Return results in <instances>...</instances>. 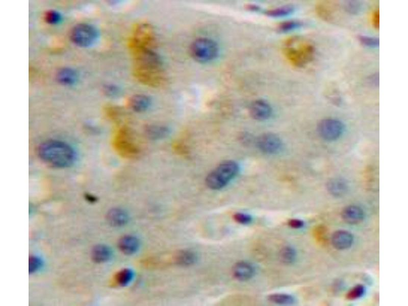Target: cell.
I'll return each mask as SVG.
<instances>
[{
	"label": "cell",
	"mask_w": 408,
	"mask_h": 306,
	"mask_svg": "<svg viewBox=\"0 0 408 306\" xmlns=\"http://www.w3.org/2000/svg\"><path fill=\"white\" fill-rule=\"evenodd\" d=\"M134 57L133 74L141 83L150 87H159L166 81V75L160 56L150 49L131 51Z\"/></svg>",
	"instance_id": "obj_1"
},
{
	"label": "cell",
	"mask_w": 408,
	"mask_h": 306,
	"mask_svg": "<svg viewBox=\"0 0 408 306\" xmlns=\"http://www.w3.org/2000/svg\"><path fill=\"white\" fill-rule=\"evenodd\" d=\"M37 155L45 164L57 168H66L76 162L75 150L68 143L52 139L41 143L37 148Z\"/></svg>",
	"instance_id": "obj_2"
},
{
	"label": "cell",
	"mask_w": 408,
	"mask_h": 306,
	"mask_svg": "<svg viewBox=\"0 0 408 306\" xmlns=\"http://www.w3.org/2000/svg\"><path fill=\"white\" fill-rule=\"evenodd\" d=\"M284 54L288 61L296 67H303L310 62L315 55V48L310 42L293 38L285 43Z\"/></svg>",
	"instance_id": "obj_3"
},
{
	"label": "cell",
	"mask_w": 408,
	"mask_h": 306,
	"mask_svg": "<svg viewBox=\"0 0 408 306\" xmlns=\"http://www.w3.org/2000/svg\"><path fill=\"white\" fill-rule=\"evenodd\" d=\"M239 171L238 164L232 160L220 163L207 176L206 184L212 190H219L225 187Z\"/></svg>",
	"instance_id": "obj_4"
},
{
	"label": "cell",
	"mask_w": 408,
	"mask_h": 306,
	"mask_svg": "<svg viewBox=\"0 0 408 306\" xmlns=\"http://www.w3.org/2000/svg\"><path fill=\"white\" fill-rule=\"evenodd\" d=\"M192 57L200 63H209L217 59L219 55V47L214 40L200 37L193 41L190 46Z\"/></svg>",
	"instance_id": "obj_5"
},
{
	"label": "cell",
	"mask_w": 408,
	"mask_h": 306,
	"mask_svg": "<svg viewBox=\"0 0 408 306\" xmlns=\"http://www.w3.org/2000/svg\"><path fill=\"white\" fill-rule=\"evenodd\" d=\"M99 37L98 30L89 23H79L74 26L70 32L72 42L81 47H88L93 45Z\"/></svg>",
	"instance_id": "obj_6"
},
{
	"label": "cell",
	"mask_w": 408,
	"mask_h": 306,
	"mask_svg": "<svg viewBox=\"0 0 408 306\" xmlns=\"http://www.w3.org/2000/svg\"><path fill=\"white\" fill-rule=\"evenodd\" d=\"M129 43L131 51L140 49H153L156 43L154 29L146 23L137 26Z\"/></svg>",
	"instance_id": "obj_7"
},
{
	"label": "cell",
	"mask_w": 408,
	"mask_h": 306,
	"mask_svg": "<svg viewBox=\"0 0 408 306\" xmlns=\"http://www.w3.org/2000/svg\"><path fill=\"white\" fill-rule=\"evenodd\" d=\"M344 124L340 120L334 118H326L319 122L317 126L319 135L327 141L339 139L344 132Z\"/></svg>",
	"instance_id": "obj_8"
},
{
	"label": "cell",
	"mask_w": 408,
	"mask_h": 306,
	"mask_svg": "<svg viewBox=\"0 0 408 306\" xmlns=\"http://www.w3.org/2000/svg\"><path fill=\"white\" fill-rule=\"evenodd\" d=\"M258 148L263 152L275 154L283 148V143L280 138L273 133H265L256 140Z\"/></svg>",
	"instance_id": "obj_9"
},
{
	"label": "cell",
	"mask_w": 408,
	"mask_h": 306,
	"mask_svg": "<svg viewBox=\"0 0 408 306\" xmlns=\"http://www.w3.org/2000/svg\"><path fill=\"white\" fill-rule=\"evenodd\" d=\"M249 112L253 119L262 121L268 119L271 116L272 109L267 101L257 99L250 104Z\"/></svg>",
	"instance_id": "obj_10"
},
{
	"label": "cell",
	"mask_w": 408,
	"mask_h": 306,
	"mask_svg": "<svg viewBox=\"0 0 408 306\" xmlns=\"http://www.w3.org/2000/svg\"><path fill=\"white\" fill-rule=\"evenodd\" d=\"M255 273L254 266L246 261L238 262L235 264L232 268L233 276L240 281H246L252 278Z\"/></svg>",
	"instance_id": "obj_11"
},
{
	"label": "cell",
	"mask_w": 408,
	"mask_h": 306,
	"mask_svg": "<svg viewBox=\"0 0 408 306\" xmlns=\"http://www.w3.org/2000/svg\"><path fill=\"white\" fill-rule=\"evenodd\" d=\"M121 133L119 140L120 151L127 157H135L139 153V150L131 138L130 132L126 130L122 131Z\"/></svg>",
	"instance_id": "obj_12"
},
{
	"label": "cell",
	"mask_w": 408,
	"mask_h": 306,
	"mask_svg": "<svg viewBox=\"0 0 408 306\" xmlns=\"http://www.w3.org/2000/svg\"><path fill=\"white\" fill-rule=\"evenodd\" d=\"M353 242V235L345 230H338L333 234L331 237L333 247L338 250H345L350 248Z\"/></svg>",
	"instance_id": "obj_13"
},
{
	"label": "cell",
	"mask_w": 408,
	"mask_h": 306,
	"mask_svg": "<svg viewBox=\"0 0 408 306\" xmlns=\"http://www.w3.org/2000/svg\"><path fill=\"white\" fill-rule=\"evenodd\" d=\"M140 242L139 239L131 235L122 236L118 240V247L119 250L126 255H132L139 250Z\"/></svg>",
	"instance_id": "obj_14"
},
{
	"label": "cell",
	"mask_w": 408,
	"mask_h": 306,
	"mask_svg": "<svg viewBox=\"0 0 408 306\" xmlns=\"http://www.w3.org/2000/svg\"><path fill=\"white\" fill-rule=\"evenodd\" d=\"M341 216L346 223L355 224L363 221L365 214L362 209L360 207L350 205L345 207L343 210Z\"/></svg>",
	"instance_id": "obj_15"
},
{
	"label": "cell",
	"mask_w": 408,
	"mask_h": 306,
	"mask_svg": "<svg viewBox=\"0 0 408 306\" xmlns=\"http://www.w3.org/2000/svg\"><path fill=\"white\" fill-rule=\"evenodd\" d=\"M106 218L108 223L112 226L121 227L128 223L129 216L128 212L120 208H114L110 210L107 215Z\"/></svg>",
	"instance_id": "obj_16"
},
{
	"label": "cell",
	"mask_w": 408,
	"mask_h": 306,
	"mask_svg": "<svg viewBox=\"0 0 408 306\" xmlns=\"http://www.w3.org/2000/svg\"><path fill=\"white\" fill-rule=\"evenodd\" d=\"M145 136L152 140H158L167 137L171 132L170 129L164 125L148 124L145 126Z\"/></svg>",
	"instance_id": "obj_17"
},
{
	"label": "cell",
	"mask_w": 408,
	"mask_h": 306,
	"mask_svg": "<svg viewBox=\"0 0 408 306\" xmlns=\"http://www.w3.org/2000/svg\"><path fill=\"white\" fill-rule=\"evenodd\" d=\"M151 105V99L145 94H136L131 96L128 100L129 107L136 112L146 111Z\"/></svg>",
	"instance_id": "obj_18"
},
{
	"label": "cell",
	"mask_w": 408,
	"mask_h": 306,
	"mask_svg": "<svg viewBox=\"0 0 408 306\" xmlns=\"http://www.w3.org/2000/svg\"><path fill=\"white\" fill-rule=\"evenodd\" d=\"M113 256L111 248L105 244L94 246L91 251V257L93 262L103 263L109 261Z\"/></svg>",
	"instance_id": "obj_19"
},
{
	"label": "cell",
	"mask_w": 408,
	"mask_h": 306,
	"mask_svg": "<svg viewBox=\"0 0 408 306\" xmlns=\"http://www.w3.org/2000/svg\"><path fill=\"white\" fill-rule=\"evenodd\" d=\"M328 192L335 197H341L348 190V185L346 180L341 178L330 180L326 185Z\"/></svg>",
	"instance_id": "obj_20"
},
{
	"label": "cell",
	"mask_w": 408,
	"mask_h": 306,
	"mask_svg": "<svg viewBox=\"0 0 408 306\" xmlns=\"http://www.w3.org/2000/svg\"><path fill=\"white\" fill-rule=\"evenodd\" d=\"M197 254L193 251L184 249L177 251L174 256L175 263L181 266H190L197 260Z\"/></svg>",
	"instance_id": "obj_21"
},
{
	"label": "cell",
	"mask_w": 408,
	"mask_h": 306,
	"mask_svg": "<svg viewBox=\"0 0 408 306\" xmlns=\"http://www.w3.org/2000/svg\"><path fill=\"white\" fill-rule=\"evenodd\" d=\"M56 77L59 83L66 86L73 85L76 83L78 79L76 71L69 67L60 69L58 71Z\"/></svg>",
	"instance_id": "obj_22"
},
{
	"label": "cell",
	"mask_w": 408,
	"mask_h": 306,
	"mask_svg": "<svg viewBox=\"0 0 408 306\" xmlns=\"http://www.w3.org/2000/svg\"><path fill=\"white\" fill-rule=\"evenodd\" d=\"M268 300L278 305H292L296 302L294 296L286 293H274L268 296Z\"/></svg>",
	"instance_id": "obj_23"
},
{
	"label": "cell",
	"mask_w": 408,
	"mask_h": 306,
	"mask_svg": "<svg viewBox=\"0 0 408 306\" xmlns=\"http://www.w3.org/2000/svg\"><path fill=\"white\" fill-rule=\"evenodd\" d=\"M134 271L130 268H123L117 272L115 276L116 284L121 287L129 285L134 277Z\"/></svg>",
	"instance_id": "obj_24"
},
{
	"label": "cell",
	"mask_w": 408,
	"mask_h": 306,
	"mask_svg": "<svg viewBox=\"0 0 408 306\" xmlns=\"http://www.w3.org/2000/svg\"><path fill=\"white\" fill-rule=\"evenodd\" d=\"M294 8L291 6H284L274 8L266 11V14L271 17L278 18L288 16L292 14Z\"/></svg>",
	"instance_id": "obj_25"
},
{
	"label": "cell",
	"mask_w": 408,
	"mask_h": 306,
	"mask_svg": "<svg viewBox=\"0 0 408 306\" xmlns=\"http://www.w3.org/2000/svg\"><path fill=\"white\" fill-rule=\"evenodd\" d=\"M280 261L285 264H291L296 258V252L294 248L287 246L282 248L279 252Z\"/></svg>",
	"instance_id": "obj_26"
},
{
	"label": "cell",
	"mask_w": 408,
	"mask_h": 306,
	"mask_svg": "<svg viewBox=\"0 0 408 306\" xmlns=\"http://www.w3.org/2000/svg\"><path fill=\"white\" fill-rule=\"evenodd\" d=\"M302 26L303 23L300 21L290 20L280 23L278 26V30L280 32L286 33L297 30Z\"/></svg>",
	"instance_id": "obj_27"
},
{
	"label": "cell",
	"mask_w": 408,
	"mask_h": 306,
	"mask_svg": "<svg viewBox=\"0 0 408 306\" xmlns=\"http://www.w3.org/2000/svg\"><path fill=\"white\" fill-rule=\"evenodd\" d=\"M360 42L363 45L370 48H378L379 45V38L376 37L365 35H360L358 37Z\"/></svg>",
	"instance_id": "obj_28"
},
{
	"label": "cell",
	"mask_w": 408,
	"mask_h": 306,
	"mask_svg": "<svg viewBox=\"0 0 408 306\" xmlns=\"http://www.w3.org/2000/svg\"><path fill=\"white\" fill-rule=\"evenodd\" d=\"M62 14L54 10L47 11L44 15L45 21L50 24H58L62 21Z\"/></svg>",
	"instance_id": "obj_29"
},
{
	"label": "cell",
	"mask_w": 408,
	"mask_h": 306,
	"mask_svg": "<svg viewBox=\"0 0 408 306\" xmlns=\"http://www.w3.org/2000/svg\"><path fill=\"white\" fill-rule=\"evenodd\" d=\"M366 291L365 287L362 285H358L351 289L346 294L349 300H355L362 297Z\"/></svg>",
	"instance_id": "obj_30"
},
{
	"label": "cell",
	"mask_w": 408,
	"mask_h": 306,
	"mask_svg": "<svg viewBox=\"0 0 408 306\" xmlns=\"http://www.w3.org/2000/svg\"><path fill=\"white\" fill-rule=\"evenodd\" d=\"M43 266V261L39 257L31 256L29 258V272L34 273L38 271Z\"/></svg>",
	"instance_id": "obj_31"
},
{
	"label": "cell",
	"mask_w": 408,
	"mask_h": 306,
	"mask_svg": "<svg viewBox=\"0 0 408 306\" xmlns=\"http://www.w3.org/2000/svg\"><path fill=\"white\" fill-rule=\"evenodd\" d=\"M345 9L349 13L351 14H358L360 13L363 8V5L360 2L354 1H347L345 3Z\"/></svg>",
	"instance_id": "obj_32"
},
{
	"label": "cell",
	"mask_w": 408,
	"mask_h": 306,
	"mask_svg": "<svg viewBox=\"0 0 408 306\" xmlns=\"http://www.w3.org/2000/svg\"><path fill=\"white\" fill-rule=\"evenodd\" d=\"M233 218L237 222L244 225L248 224L252 221L251 216L244 213H235L233 216Z\"/></svg>",
	"instance_id": "obj_33"
},
{
	"label": "cell",
	"mask_w": 408,
	"mask_h": 306,
	"mask_svg": "<svg viewBox=\"0 0 408 306\" xmlns=\"http://www.w3.org/2000/svg\"><path fill=\"white\" fill-rule=\"evenodd\" d=\"M104 89L106 94L112 97L117 96L120 91L119 88L114 85L106 86Z\"/></svg>",
	"instance_id": "obj_34"
},
{
	"label": "cell",
	"mask_w": 408,
	"mask_h": 306,
	"mask_svg": "<svg viewBox=\"0 0 408 306\" xmlns=\"http://www.w3.org/2000/svg\"><path fill=\"white\" fill-rule=\"evenodd\" d=\"M288 225L292 228L299 229L304 226V222L301 219L294 218L289 220Z\"/></svg>",
	"instance_id": "obj_35"
},
{
	"label": "cell",
	"mask_w": 408,
	"mask_h": 306,
	"mask_svg": "<svg viewBox=\"0 0 408 306\" xmlns=\"http://www.w3.org/2000/svg\"><path fill=\"white\" fill-rule=\"evenodd\" d=\"M372 23L373 27L378 29L379 27V10H375L372 16Z\"/></svg>",
	"instance_id": "obj_36"
},
{
	"label": "cell",
	"mask_w": 408,
	"mask_h": 306,
	"mask_svg": "<svg viewBox=\"0 0 408 306\" xmlns=\"http://www.w3.org/2000/svg\"><path fill=\"white\" fill-rule=\"evenodd\" d=\"M369 83L374 87L379 85V75L378 73H374L369 79Z\"/></svg>",
	"instance_id": "obj_37"
},
{
	"label": "cell",
	"mask_w": 408,
	"mask_h": 306,
	"mask_svg": "<svg viewBox=\"0 0 408 306\" xmlns=\"http://www.w3.org/2000/svg\"><path fill=\"white\" fill-rule=\"evenodd\" d=\"M87 198L88 199V200L89 201H91V202H95V201H96V198H95L94 196H92V195H88L87 196Z\"/></svg>",
	"instance_id": "obj_38"
}]
</instances>
